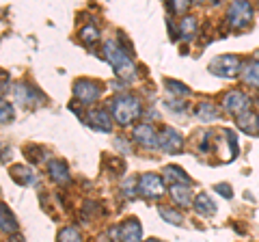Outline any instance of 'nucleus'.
Listing matches in <instances>:
<instances>
[{
	"label": "nucleus",
	"instance_id": "f257e3e1",
	"mask_svg": "<svg viewBox=\"0 0 259 242\" xmlns=\"http://www.w3.org/2000/svg\"><path fill=\"white\" fill-rule=\"evenodd\" d=\"M108 108L112 112V117L119 126H130L132 121H136L141 117L143 106H141V100L136 95H130V93H121L117 98H112Z\"/></svg>",
	"mask_w": 259,
	"mask_h": 242
},
{
	"label": "nucleus",
	"instance_id": "f03ea898",
	"mask_svg": "<svg viewBox=\"0 0 259 242\" xmlns=\"http://www.w3.org/2000/svg\"><path fill=\"white\" fill-rule=\"evenodd\" d=\"M104 54H106V61L110 63L112 67H115L119 78H123V80H134L136 78L134 61L127 56V50H123V48H121L117 42L108 39V42L104 44Z\"/></svg>",
	"mask_w": 259,
	"mask_h": 242
},
{
	"label": "nucleus",
	"instance_id": "7ed1b4c3",
	"mask_svg": "<svg viewBox=\"0 0 259 242\" xmlns=\"http://www.w3.org/2000/svg\"><path fill=\"white\" fill-rule=\"evenodd\" d=\"M209 71H212L214 76H221V78H233L242 71V61L236 54L216 56V59L209 63Z\"/></svg>",
	"mask_w": 259,
	"mask_h": 242
},
{
	"label": "nucleus",
	"instance_id": "20e7f679",
	"mask_svg": "<svg viewBox=\"0 0 259 242\" xmlns=\"http://www.w3.org/2000/svg\"><path fill=\"white\" fill-rule=\"evenodd\" d=\"M227 20H229V26L233 30L246 28L253 20V7L250 3H233L229 7V13H227Z\"/></svg>",
	"mask_w": 259,
	"mask_h": 242
},
{
	"label": "nucleus",
	"instance_id": "39448f33",
	"mask_svg": "<svg viewBox=\"0 0 259 242\" xmlns=\"http://www.w3.org/2000/svg\"><path fill=\"white\" fill-rule=\"evenodd\" d=\"M74 95L80 102L93 104L102 95V85L95 83V80H89V78H78L74 83Z\"/></svg>",
	"mask_w": 259,
	"mask_h": 242
},
{
	"label": "nucleus",
	"instance_id": "423d86ee",
	"mask_svg": "<svg viewBox=\"0 0 259 242\" xmlns=\"http://www.w3.org/2000/svg\"><path fill=\"white\" fill-rule=\"evenodd\" d=\"M248 106H250V100L244 91H229L223 95V108L236 117H240L242 112H246Z\"/></svg>",
	"mask_w": 259,
	"mask_h": 242
},
{
	"label": "nucleus",
	"instance_id": "0eeeda50",
	"mask_svg": "<svg viewBox=\"0 0 259 242\" xmlns=\"http://www.w3.org/2000/svg\"><path fill=\"white\" fill-rule=\"evenodd\" d=\"M13 93H15V102H18L20 106H24V108H26V106L32 108V106H37V104H41L46 100L35 87H30L26 83H18V85H15Z\"/></svg>",
	"mask_w": 259,
	"mask_h": 242
},
{
	"label": "nucleus",
	"instance_id": "6e6552de",
	"mask_svg": "<svg viewBox=\"0 0 259 242\" xmlns=\"http://www.w3.org/2000/svg\"><path fill=\"white\" fill-rule=\"evenodd\" d=\"M139 192L149 199H158L164 195V182H162V177L156 173H145L139 180Z\"/></svg>",
	"mask_w": 259,
	"mask_h": 242
},
{
	"label": "nucleus",
	"instance_id": "1a4fd4ad",
	"mask_svg": "<svg viewBox=\"0 0 259 242\" xmlns=\"http://www.w3.org/2000/svg\"><path fill=\"white\" fill-rule=\"evenodd\" d=\"M182 145H184L182 134L177 130H173V128H164L158 136V147L168 151V154H177V151L182 149Z\"/></svg>",
	"mask_w": 259,
	"mask_h": 242
},
{
	"label": "nucleus",
	"instance_id": "9d476101",
	"mask_svg": "<svg viewBox=\"0 0 259 242\" xmlns=\"http://www.w3.org/2000/svg\"><path fill=\"white\" fill-rule=\"evenodd\" d=\"M132 136H134L136 143H141L143 147H147V149L158 147V134H156V130H153V126H149V124L136 126L134 132H132Z\"/></svg>",
	"mask_w": 259,
	"mask_h": 242
},
{
	"label": "nucleus",
	"instance_id": "9b49d317",
	"mask_svg": "<svg viewBox=\"0 0 259 242\" xmlns=\"http://www.w3.org/2000/svg\"><path fill=\"white\" fill-rule=\"evenodd\" d=\"M87 124L91 126V128H95V130H100V132H110L112 130V117H110V112L108 110H102V108L89 112Z\"/></svg>",
	"mask_w": 259,
	"mask_h": 242
},
{
	"label": "nucleus",
	"instance_id": "f8f14e48",
	"mask_svg": "<svg viewBox=\"0 0 259 242\" xmlns=\"http://www.w3.org/2000/svg\"><path fill=\"white\" fill-rule=\"evenodd\" d=\"M141 238H143V229H141V223L136 219H127L119 227V240L121 242H141Z\"/></svg>",
	"mask_w": 259,
	"mask_h": 242
},
{
	"label": "nucleus",
	"instance_id": "ddd939ff",
	"mask_svg": "<svg viewBox=\"0 0 259 242\" xmlns=\"http://www.w3.org/2000/svg\"><path fill=\"white\" fill-rule=\"evenodd\" d=\"M48 173L50 177L56 182V184H69V171H67V165L63 163V160H50V165H48Z\"/></svg>",
	"mask_w": 259,
	"mask_h": 242
},
{
	"label": "nucleus",
	"instance_id": "4468645a",
	"mask_svg": "<svg viewBox=\"0 0 259 242\" xmlns=\"http://www.w3.org/2000/svg\"><path fill=\"white\" fill-rule=\"evenodd\" d=\"M171 199L175 201L180 208H188L192 204V192H190V186H182V184H173L171 186Z\"/></svg>",
	"mask_w": 259,
	"mask_h": 242
},
{
	"label": "nucleus",
	"instance_id": "2eb2a0df",
	"mask_svg": "<svg viewBox=\"0 0 259 242\" xmlns=\"http://www.w3.org/2000/svg\"><path fill=\"white\" fill-rule=\"evenodd\" d=\"M9 175H11L13 182L22 184V186H26V184L35 182V173H32L28 167H24V165H13V167L9 169Z\"/></svg>",
	"mask_w": 259,
	"mask_h": 242
},
{
	"label": "nucleus",
	"instance_id": "dca6fc26",
	"mask_svg": "<svg viewBox=\"0 0 259 242\" xmlns=\"http://www.w3.org/2000/svg\"><path fill=\"white\" fill-rule=\"evenodd\" d=\"M194 212L201 214V216H212L216 212V206H214V201L209 199V195L201 192V195L194 199Z\"/></svg>",
	"mask_w": 259,
	"mask_h": 242
},
{
	"label": "nucleus",
	"instance_id": "f3484780",
	"mask_svg": "<svg viewBox=\"0 0 259 242\" xmlns=\"http://www.w3.org/2000/svg\"><path fill=\"white\" fill-rule=\"evenodd\" d=\"M242 78H244L246 85L259 89V61H248L242 67Z\"/></svg>",
	"mask_w": 259,
	"mask_h": 242
},
{
	"label": "nucleus",
	"instance_id": "a211bd4d",
	"mask_svg": "<svg viewBox=\"0 0 259 242\" xmlns=\"http://www.w3.org/2000/svg\"><path fill=\"white\" fill-rule=\"evenodd\" d=\"M164 177H166V180H171V182H175V184H182V186H190V184H192L184 169L175 167V165L164 167Z\"/></svg>",
	"mask_w": 259,
	"mask_h": 242
},
{
	"label": "nucleus",
	"instance_id": "6ab92c4d",
	"mask_svg": "<svg viewBox=\"0 0 259 242\" xmlns=\"http://www.w3.org/2000/svg\"><path fill=\"white\" fill-rule=\"evenodd\" d=\"M0 229L7 231V233H15L18 231V221L15 216L9 212V208L0 204Z\"/></svg>",
	"mask_w": 259,
	"mask_h": 242
},
{
	"label": "nucleus",
	"instance_id": "aec40b11",
	"mask_svg": "<svg viewBox=\"0 0 259 242\" xmlns=\"http://www.w3.org/2000/svg\"><path fill=\"white\" fill-rule=\"evenodd\" d=\"M194 115L199 117V121H205V124H209V121L218 119V108L214 106V104H209V102H201L199 106L194 108Z\"/></svg>",
	"mask_w": 259,
	"mask_h": 242
},
{
	"label": "nucleus",
	"instance_id": "412c9836",
	"mask_svg": "<svg viewBox=\"0 0 259 242\" xmlns=\"http://www.w3.org/2000/svg\"><path fill=\"white\" fill-rule=\"evenodd\" d=\"M180 35L186 39V42H190V39L197 35V20H194L192 15H186V18H182V22H180Z\"/></svg>",
	"mask_w": 259,
	"mask_h": 242
},
{
	"label": "nucleus",
	"instance_id": "4be33fe9",
	"mask_svg": "<svg viewBox=\"0 0 259 242\" xmlns=\"http://www.w3.org/2000/svg\"><path fill=\"white\" fill-rule=\"evenodd\" d=\"M257 117L253 115V112H250V110H246V112H242V115L238 117V126L242 128V130H244V132H257Z\"/></svg>",
	"mask_w": 259,
	"mask_h": 242
},
{
	"label": "nucleus",
	"instance_id": "5701e85b",
	"mask_svg": "<svg viewBox=\"0 0 259 242\" xmlns=\"http://www.w3.org/2000/svg\"><path fill=\"white\" fill-rule=\"evenodd\" d=\"M80 42L87 44V46H93L100 42V30H97L95 26H84L82 30H80Z\"/></svg>",
	"mask_w": 259,
	"mask_h": 242
},
{
	"label": "nucleus",
	"instance_id": "b1692460",
	"mask_svg": "<svg viewBox=\"0 0 259 242\" xmlns=\"http://www.w3.org/2000/svg\"><path fill=\"white\" fill-rule=\"evenodd\" d=\"M160 216H162L164 221H168L171 225H182V223H184L182 212H177V210H173V208H164V206H162V208H160Z\"/></svg>",
	"mask_w": 259,
	"mask_h": 242
},
{
	"label": "nucleus",
	"instance_id": "393cba45",
	"mask_svg": "<svg viewBox=\"0 0 259 242\" xmlns=\"http://www.w3.org/2000/svg\"><path fill=\"white\" fill-rule=\"evenodd\" d=\"M24 156H26L30 163H41V158L46 156V151L41 147H37V145H28V147H24Z\"/></svg>",
	"mask_w": 259,
	"mask_h": 242
},
{
	"label": "nucleus",
	"instance_id": "a878e982",
	"mask_svg": "<svg viewBox=\"0 0 259 242\" xmlns=\"http://www.w3.org/2000/svg\"><path fill=\"white\" fill-rule=\"evenodd\" d=\"M164 87H166L173 95H188V93H190L188 87H186L184 83H177V80H171V78L164 80Z\"/></svg>",
	"mask_w": 259,
	"mask_h": 242
},
{
	"label": "nucleus",
	"instance_id": "bb28decb",
	"mask_svg": "<svg viewBox=\"0 0 259 242\" xmlns=\"http://www.w3.org/2000/svg\"><path fill=\"white\" fill-rule=\"evenodd\" d=\"M61 242H82V238H80V233L76 227H65L61 231V236H59Z\"/></svg>",
	"mask_w": 259,
	"mask_h": 242
},
{
	"label": "nucleus",
	"instance_id": "cd10ccee",
	"mask_svg": "<svg viewBox=\"0 0 259 242\" xmlns=\"http://www.w3.org/2000/svg\"><path fill=\"white\" fill-rule=\"evenodd\" d=\"M11 119H13V106L7 100L0 98V124H7Z\"/></svg>",
	"mask_w": 259,
	"mask_h": 242
},
{
	"label": "nucleus",
	"instance_id": "c85d7f7f",
	"mask_svg": "<svg viewBox=\"0 0 259 242\" xmlns=\"http://www.w3.org/2000/svg\"><path fill=\"white\" fill-rule=\"evenodd\" d=\"M188 7H190V3H186V0H173V3H168L166 5V9L171 11V13H184V11H188Z\"/></svg>",
	"mask_w": 259,
	"mask_h": 242
},
{
	"label": "nucleus",
	"instance_id": "c756f323",
	"mask_svg": "<svg viewBox=\"0 0 259 242\" xmlns=\"http://www.w3.org/2000/svg\"><path fill=\"white\" fill-rule=\"evenodd\" d=\"M214 190L218 192V195H221V197H225V199H229L231 195H233V190H231V186H229V184H216V186H214Z\"/></svg>",
	"mask_w": 259,
	"mask_h": 242
},
{
	"label": "nucleus",
	"instance_id": "7c9ffc66",
	"mask_svg": "<svg viewBox=\"0 0 259 242\" xmlns=\"http://www.w3.org/2000/svg\"><path fill=\"white\" fill-rule=\"evenodd\" d=\"M7 85H9V80H7V76H5V74H0V93L7 91Z\"/></svg>",
	"mask_w": 259,
	"mask_h": 242
},
{
	"label": "nucleus",
	"instance_id": "2f4dec72",
	"mask_svg": "<svg viewBox=\"0 0 259 242\" xmlns=\"http://www.w3.org/2000/svg\"><path fill=\"white\" fill-rule=\"evenodd\" d=\"M9 242H24V238L22 236H13V238H9Z\"/></svg>",
	"mask_w": 259,
	"mask_h": 242
},
{
	"label": "nucleus",
	"instance_id": "473e14b6",
	"mask_svg": "<svg viewBox=\"0 0 259 242\" xmlns=\"http://www.w3.org/2000/svg\"><path fill=\"white\" fill-rule=\"evenodd\" d=\"M257 132H259V115H257Z\"/></svg>",
	"mask_w": 259,
	"mask_h": 242
},
{
	"label": "nucleus",
	"instance_id": "72a5a7b5",
	"mask_svg": "<svg viewBox=\"0 0 259 242\" xmlns=\"http://www.w3.org/2000/svg\"><path fill=\"white\" fill-rule=\"evenodd\" d=\"M147 242H160V240H147Z\"/></svg>",
	"mask_w": 259,
	"mask_h": 242
}]
</instances>
